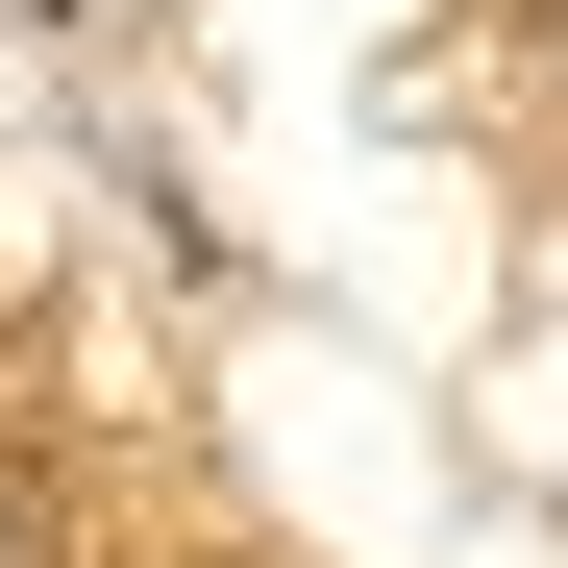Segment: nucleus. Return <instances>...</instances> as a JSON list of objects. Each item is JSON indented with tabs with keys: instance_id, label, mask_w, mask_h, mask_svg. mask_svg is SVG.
I'll return each mask as SVG.
<instances>
[{
	"instance_id": "obj_1",
	"label": "nucleus",
	"mask_w": 568,
	"mask_h": 568,
	"mask_svg": "<svg viewBox=\"0 0 568 568\" xmlns=\"http://www.w3.org/2000/svg\"><path fill=\"white\" fill-rule=\"evenodd\" d=\"M544 26H568V0H544Z\"/></svg>"
}]
</instances>
